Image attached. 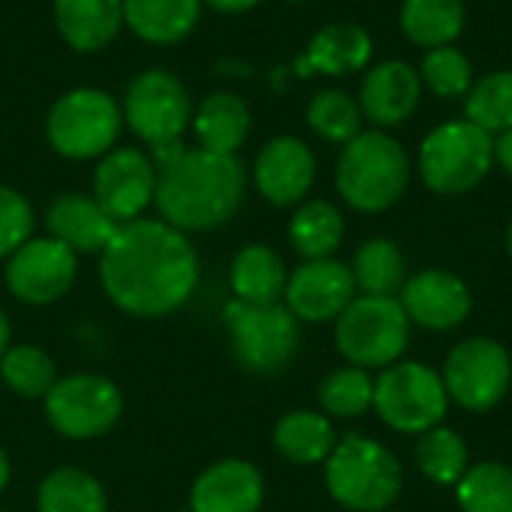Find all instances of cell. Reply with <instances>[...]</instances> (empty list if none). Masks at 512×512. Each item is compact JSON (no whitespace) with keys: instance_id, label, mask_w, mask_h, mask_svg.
Instances as JSON below:
<instances>
[{"instance_id":"45","label":"cell","mask_w":512,"mask_h":512,"mask_svg":"<svg viewBox=\"0 0 512 512\" xmlns=\"http://www.w3.org/2000/svg\"><path fill=\"white\" fill-rule=\"evenodd\" d=\"M0 512H3V510H0Z\"/></svg>"},{"instance_id":"4","label":"cell","mask_w":512,"mask_h":512,"mask_svg":"<svg viewBox=\"0 0 512 512\" xmlns=\"http://www.w3.org/2000/svg\"><path fill=\"white\" fill-rule=\"evenodd\" d=\"M408 180L411 159L405 147L387 132H360L342 147L336 165V189L348 207L360 213H384L405 195Z\"/></svg>"},{"instance_id":"37","label":"cell","mask_w":512,"mask_h":512,"mask_svg":"<svg viewBox=\"0 0 512 512\" xmlns=\"http://www.w3.org/2000/svg\"><path fill=\"white\" fill-rule=\"evenodd\" d=\"M420 81L441 99H456L471 90V60L456 45L426 51L420 63Z\"/></svg>"},{"instance_id":"19","label":"cell","mask_w":512,"mask_h":512,"mask_svg":"<svg viewBox=\"0 0 512 512\" xmlns=\"http://www.w3.org/2000/svg\"><path fill=\"white\" fill-rule=\"evenodd\" d=\"M264 504V477L246 459H222L198 474L189 492L192 512H258Z\"/></svg>"},{"instance_id":"2","label":"cell","mask_w":512,"mask_h":512,"mask_svg":"<svg viewBox=\"0 0 512 512\" xmlns=\"http://www.w3.org/2000/svg\"><path fill=\"white\" fill-rule=\"evenodd\" d=\"M156 168L159 177L153 204L162 222L183 234L213 231L225 225L243 204L246 168L237 156L183 147Z\"/></svg>"},{"instance_id":"7","label":"cell","mask_w":512,"mask_h":512,"mask_svg":"<svg viewBox=\"0 0 512 512\" xmlns=\"http://www.w3.org/2000/svg\"><path fill=\"white\" fill-rule=\"evenodd\" d=\"M225 327L234 360L261 378L285 372L300 351V321L285 303L252 306L231 300L225 306Z\"/></svg>"},{"instance_id":"43","label":"cell","mask_w":512,"mask_h":512,"mask_svg":"<svg viewBox=\"0 0 512 512\" xmlns=\"http://www.w3.org/2000/svg\"><path fill=\"white\" fill-rule=\"evenodd\" d=\"M507 252H510V258H512V222H510V228H507Z\"/></svg>"},{"instance_id":"5","label":"cell","mask_w":512,"mask_h":512,"mask_svg":"<svg viewBox=\"0 0 512 512\" xmlns=\"http://www.w3.org/2000/svg\"><path fill=\"white\" fill-rule=\"evenodd\" d=\"M192 114L189 90L168 69L141 72L123 96V123L150 144L156 165L183 150V135L192 126Z\"/></svg>"},{"instance_id":"13","label":"cell","mask_w":512,"mask_h":512,"mask_svg":"<svg viewBox=\"0 0 512 512\" xmlns=\"http://www.w3.org/2000/svg\"><path fill=\"white\" fill-rule=\"evenodd\" d=\"M159 168L150 153L138 147H114L108 150L93 174V198L99 207L117 222H135L156 198Z\"/></svg>"},{"instance_id":"20","label":"cell","mask_w":512,"mask_h":512,"mask_svg":"<svg viewBox=\"0 0 512 512\" xmlns=\"http://www.w3.org/2000/svg\"><path fill=\"white\" fill-rule=\"evenodd\" d=\"M45 225H48V237H54L75 255H96V252L102 255L120 228L99 207L93 195H78V192L57 195L48 204Z\"/></svg>"},{"instance_id":"10","label":"cell","mask_w":512,"mask_h":512,"mask_svg":"<svg viewBox=\"0 0 512 512\" xmlns=\"http://www.w3.org/2000/svg\"><path fill=\"white\" fill-rule=\"evenodd\" d=\"M492 159V135L468 120H453L420 144V177L438 195H465L486 180Z\"/></svg>"},{"instance_id":"14","label":"cell","mask_w":512,"mask_h":512,"mask_svg":"<svg viewBox=\"0 0 512 512\" xmlns=\"http://www.w3.org/2000/svg\"><path fill=\"white\" fill-rule=\"evenodd\" d=\"M78 258L54 237H30L18 252L9 255L6 285L15 300L30 306H48L66 297L75 285Z\"/></svg>"},{"instance_id":"17","label":"cell","mask_w":512,"mask_h":512,"mask_svg":"<svg viewBox=\"0 0 512 512\" xmlns=\"http://www.w3.org/2000/svg\"><path fill=\"white\" fill-rule=\"evenodd\" d=\"M315 171V153L306 141L294 135H276L258 150L252 180L261 198L273 207H294L309 195Z\"/></svg>"},{"instance_id":"42","label":"cell","mask_w":512,"mask_h":512,"mask_svg":"<svg viewBox=\"0 0 512 512\" xmlns=\"http://www.w3.org/2000/svg\"><path fill=\"white\" fill-rule=\"evenodd\" d=\"M9 477H12V465H9V456L0 450V495H3L6 486H9Z\"/></svg>"},{"instance_id":"11","label":"cell","mask_w":512,"mask_h":512,"mask_svg":"<svg viewBox=\"0 0 512 512\" xmlns=\"http://www.w3.org/2000/svg\"><path fill=\"white\" fill-rule=\"evenodd\" d=\"M444 387L450 405L471 414H486L498 408L512 384L510 351L489 336H471L459 342L444 360Z\"/></svg>"},{"instance_id":"30","label":"cell","mask_w":512,"mask_h":512,"mask_svg":"<svg viewBox=\"0 0 512 512\" xmlns=\"http://www.w3.org/2000/svg\"><path fill=\"white\" fill-rule=\"evenodd\" d=\"M417 438L420 441H417L414 459H417L420 474L435 486L453 489L471 468V450H468L465 438L444 423Z\"/></svg>"},{"instance_id":"31","label":"cell","mask_w":512,"mask_h":512,"mask_svg":"<svg viewBox=\"0 0 512 512\" xmlns=\"http://www.w3.org/2000/svg\"><path fill=\"white\" fill-rule=\"evenodd\" d=\"M39 512H108L102 483L81 468H54L36 492Z\"/></svg>"},{"instance_id":"6","label":"cell","mask_w":512,"mask_h":512,"mask_svg":"<svg viewBox=\"0 0 512 512\" xmlns=\"http://www.w3.org/2000/svg\"><path fill=\"white\" fill-rule=\"evenodd\" d=\"M336 351L348 366L387 369L399 363L411 345V321L399 297H369L357 294L348 309L333 321Z\"/></svg>"},{"instance_id":"1","label":"cell","mask_w":512,"mask_h":512,"mask_svg":"<svg viewBox=\"0 0 512 512\" xmlns=\"http://www.w3.org/2000/svg\"><path fill=\"white\" fill-rule=\"evenodd\" d=\"M99 276L117 309L138 318H162L192 297L198 255L183 231L141 216L117 228L102 252Z\"/></svg>"},{"instance_id":"40","label":"cell","mask_w":512,"mask_h":512,"mask_svg":"<svg viewBox=\"0 0 512 512\" xmlns=\"http://www.w3.org/2000/svg\"><path fill=\"white\" fill-rule=\"evenodd\" d=\"M204 3L219 9V12H246V9L258 6L261 0H204Z\"/></svg>"},{"instance_id":"26","label":"cell","mask_w":512,"mask_h":512,"mask_svg":"<svg viewBox=\"0 0 512 512\" xmlns=\"http://www.w3.org/2000/svg\"><path fill=\"white\" fill-rule=\"evenodd\" d=\"M372 60V36L360 24H330L318 30L306 48L303 72H324V75H345L366 69Z\"/></svg>"},{"instance_id":"9","label":"cell","mask_w":512,"mask_h":512,"mask_svg":"<svg viewBox=\"0 0 512 512\" xmlns=\"http://www.w3.org/2000/svg\"><path fill=\"white\" fill-rule=\"evenodd\" d=\"M372 408L387 429L399 435H423L444 423L450 396L438 369L417 360H399L375 378Z\"/></svg>"},{"instance_id":"8","label":"cell","mask_w":512,"mask_h":512,"mask_svg":"<svg viewBox=\"0 0 512 512\" xmlns=\"http://www.w3.org/2000/svg\"><path fill=\"white\" fill-rule=\"evenodd\" d=\"M123 129V108L99 87H75L63 93L45 120V135L63 159H102L114 150Z\"/></svg>"},{"instance_id":"3","label":"cell","mask_w":512,"mask_h":512,"mask_svg":"<svg viewBox=\"0 0 512 512\" xmlns=\"http://www.w3.org/2000/svg\"><path fill=\"white\" fill-rule=\"evenodd\" d=\"M324 483L330 498L348 512H384L399 501L405 474L387 444L348 432L324 462Z\"/></svg>"},{"instance_id":"18","label":"cell","mask_w":512,"mask_h":512,"mask_svg":"<svg viewBox=\"0 0 512 512\" xmlns=\"http://www.w3.org/2000/svg\"><path fill=\"white\" fill-rule=\"evenodd\" d=\"M423 81L420 72L405 60H384L372 66L360 87V111L375 126H399L420 108Z\"/></svg>"},{"instance_id":"44","label":"cell","mask_w":512,"mask_h":512,"mask_svg":"<svg viewBox=\"0 0 512 512\" xmlns=\"http://www.w3.org/2000/svg\"><path fill=\"white\" fill-rule=\"evenodd\" d=\"M384 512H393V510H384Z\"/></svg>"},{"instance_id":"39","label":"cell","mask_w":512,"mask_h":512,"mask_svg":"<svg viewBox=\"0 0 512 512\" xmlns=\"http://www.w3.org/2000/svg\"><path fill=\"white\" fill-rule=\"evenodd\" d=\"M495 162L512 177V129L495 138Z\"/></svg>"},{"instance_id":"28","label":"cell","mask_w":512,"mask_h":512,"mask_svg":"<svg viewBox=\"0 0 512 512\" xmlns=\"http://www.w3.org/2000/svg\"><path fill=\"white\" fill-rule=\"evenodd\" d=\"M405 36L432 51L441 45H453V39L465 27V3L462 0H405L399 12Z\"/></svg>"},{"instance_id":"27","label":"cell","mask_w":512,"mask_h":512,"mask_svg":"<svg viewBox=\"0 0 512 512\" xmlns=\"http://www.w3.org/2000/svg\"><path fill=\"white\" fill-rule=\"evenodd\" d=\"M288 240L303 261L333 258L345 240V216L330 201H303L291 216Z\"/></svg>"},{"instance_id":"12","label":"cell","mask_w":512,"mask_h":512,"mask_svg":"<svg viewBox=\"0 0 512 512\" xmlns=\"http://www.w3.org/2000/svg\"><path fill=\"white\" fill-rule=\"evenodd\" d=\"M48 426L69 441H90L111 432L123 417V393L105 375L57 378L42 399Z\"/></svg>"},{"instance_id":"22","label":"cell","mask_w":512,"mask_h":512,"mask_svg":"<svg viewBox=\"0 0 512 512\" xmlns=\"http://www.w3.org/2000/svg\"><path fill=\"white\" fill-rule=\"evenodd\" d=\"M228 282H231L234 300H243L252 306H273L285 300L288 267L276 249L264 243H252L234 255Z\"/></svg>"},{"instance_id":"23","label":"cell","mask_w":512,"mask_h":512,"mask_svg":"<svg viewBox=\"0 0 512 512\" xmlns=\"http://www.w3.org/2000/svg\"><path fill=\"white\" fill-rule=\"evenodd\" d=\"M336 444V426L324 411H288L273 429L276 453L294 465H324Z\"/></svg>"},{"instance_id":"29","label":"cell","mask_w":512,"mask_h":512,"mask_svg":"<svg viewBox=\"0 0 512 512\" xmlns=\"http://www.w3.org/2000/svg\"><path fill=\"white\" fill-rule=\"evenodd\" d=\"M351 276H354L357 291L369 297H399L408 279L399 246L384 237H372L354 252Z\"/></svg>"},{"instance_id":"34","label":"cell","mask_w":512,"mask_h":512,"mask_svg":"<svg viewBox=\"0 0 512 512\" xmlns=\"http://www.w3.org/2000/svg\"><path fill=\"white\" fill-rule=\"evenodd\" d=\"M0 378L21 399H45L57 384V366L39 345H9L0 360Z\"/></svg>"},{"instance_id":"32","label":"cell","mask_w":512,"mask_h":512,"mask_svg":"<svg viewBox=\"0 0 512 512\" xmlns=\"http://www.w3.org/2000/svg\"><path fill=\"white\" fill-rule=\"evenodd\" d=\"M318 402L327 417L357 420L372 411L375 402V378L360 366H339L318 384Z\"/></svg>"},{"instance_id":"38","label":"cell","mask_w":512,"mask_h":512,"mask_svg":"<svg viewBox=\"0 0 512 512\" xmlns=\"http://www.w3.org/2000/svg\"><path fill=\"white\" fill-rule=\"evenodd\" d=\"M33 237V207L12 186H0V258H9Z\"/></svg>"},{"instance_id":"21","label":"cell","mask_w":512,"mask_h":512,"mask_svg":"<svg viewBox=\"0 0 512 512\" xmlns=\"http://www.w3.org/2000/svg\"><path fill=\"white\" fill-rule=\"evenodd\" d=\"M54 21L75 51H102L120 33L123 0H54Z\"/></svg>"},{"instance_id":"25","label":"cell","mask_w":512,"mask_h":512,"mask_svg":"<svg viewBox=\"0 0 512 512\" xmlns=\"http://www.w3.org/2000/svg\"><path fill=\"white\" fill-rule=\"evenodd\" d=\"M249 129H252L249 108L234 93H210L192 114V132L198 138V147L213 153L237 156Z\"/></svg>"},{"instance_id":"16","label":"cell","mask_w":512,"mask_h":512,"mask_svg":"<svg viewBox=\"0 0 512 512\" xmlns=\"http://www.w3.org/2000/svg\"><path fill=\"white\" fill-rule=\"evenodd\" d=\"M399 303L414 327H423L432 333L459 330L471 318V309H474V297L465 279L438 267L420 270L411 279H405L399 291Z\"/></svg>"},{"instance_id":"33","label":"cell","mask_w":512,"mask_h":512,"mask_svg":"<svg viewBox=\"0 0 512 512\" xmlns=\"http://www.w3.org/2000/svg\"><path fill=\"white\" fill-rule=\"evenodd\" d=\"M462 512H512V468L504 462H477L453 486Z\"/></svg>"},{"instance_id":"15","label":"cell","mask_w":512,"mask_h":512,"mask_svg":"<svg viewBox=\"0 0 512 512\" xmlns=\"http://www.w3.org/2000/svg\"><path fill=\"white\" fill-rule=\"evenodd\" d=\"M357 297L351 267L336 258L303 261L288 273L285 306L300 324H327L336 321L348 303Z\"/></svg>"},{"instance_id":"36","label":"cell","mask_w":512,"mask_h":512,"mask_svg":"<svg viewBox=\"0 0 512 512\" xmlns=\"http://www.w3.org/2000/svg\"><path fill=\"white\" fill-rule=\"evenodd\" d=\"M309 129L330 141V144H348L363 132V111L360 102H354L345 90H321L312 96L306 108Z\"/></svg>"},{"instance_id":"24","label":"cell","mask_w":512,"mask_h":512,"mask_svg":"<svg viewBox=\"0 0 512 512\" xmlns=\"http://www.w3.org/2000/svg\"><path fill=\"white\" fill-rule=\"evenodd\" d=\"M201 6L204 0H123V21L150 45H174L195 30Z\"/></svg>"},{"instance_id":"41","label":"cell","mask_w":512,"mask_h":512,"mask_svg":"<svg viewBox=\"0 0 512 512\" xmlns=\"http://www.w3.org/2000/svg\"><path fill=\"white\" fill-rule=\"evenodd\" d=\"M9 345H12V327H9L6 312L0 309V360H3V354L9 351Z\"/></svg>"},{"instance_id":"35","label":"cell","mask_w":512,"mask_h":512,"mask_svg":"<svg viewBox=\"0 0 512 512\" xmlns=\"http://www.w3.org/2000/svg\"><path fill=\"white\" fill-rule=\"evenodd\" d=\"M465 117L489 135L512 129V69L489 72L477 84H471Z\"/></svg>"}]
</instances>
